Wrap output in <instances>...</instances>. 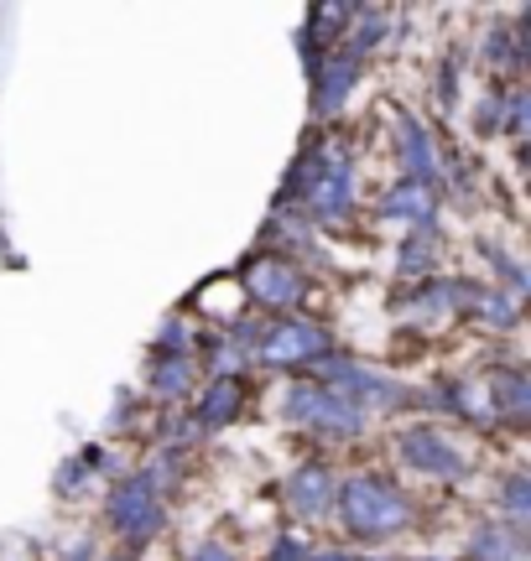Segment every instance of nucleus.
<instances>
[{"label": "nucleus", "mask_w": 531, "mask_h": 561, "mask_svg": "<svg viewBox=\"0 0 531 561\" xmlns=\"http://www.w3.org/2000/svg\"><path fill=\"white\" fill-rule=\"evenodd\" d=\"M334 500H339L349 536H360V541H386V536H396L411 520L407 494L386 479H349Z\"/></svg>", "instance_id": "nucleus-1"}, {"label": "nucleus", "mask_w": 531, "mask_h": 561, "mask_svg": "<svg viewBox=\"0 0 531 561\" xmlns=\"http://www.w3.org/2000/svg\"><path fill=\"white\" fill-rule=\"evenodd\" d=\"M282 198H303L313 219L339 224V219H349V208H354V167H349V157H339V151L303 157Z\"/></svg>", "instance_id": "nucleus-2"}, {"label": "nucleus", "mask_w": 531, "mask_h": 561, "mask_svg": "<svg viewBox=\"0 0 531 561\" xmlns=\"http://www.w3.org/2000/svg\"><path fill=\"white\" fill-rule=\"evenodd\" d=\"M282 416L307 421V426H318L324 437H354V432L365 426V411L349 405L344 396L328 390V385H292L282 396Z\"/></svg>", "instance_id": "nucleus-3"}, {"label": "nucleus", "mask_w": 531, "mask_h": 561, "mask_svg": "<svg viewBox=\"0 0 531 561\" xmlns=\"http://www.w3.org/2000/svg\"><path fill=\"white\" fill-rule=\"evenodd\" d=\"M110 520L125 541H146L162 525V504H157V473H136L110 494Z\"/></svg>", "instance_id": "nucleus-4"}, {"label": "nucleus", "mask_w": 531, "mask_h": 561, "mask_svg": "<svg viewBox=\"0 0 531 561\" xmlns=\"http://www.w3.org/2000/svg\"><path fill=\"white\" fill-rule=\"evenodd\" d=\"M402 458H407L417 473H432V479H464V473H470V458H464L438 426H407V432H402Z\"/></svg>", "instance_id": "nucleus-5"}, {"label": "nucleus", "mask_w": 531, "mask_h": 561, "mask_svg": "<svg viewBox=\"0 0 531 561\" xmlns=\"http://www.w3.org/2000/svg\"><path fill=\"white\" fill-rule=\"evenodd\" d=\"M328 333L313 328V322H282V328H266L261 333V359L266 364H307V359H324Z\"/></svg>", "instance_id": "nucleus-6"}, {"label": "nucleus", "mask_w": 531, "mask_h": 561, "mask_svg": "<svg viewBox=\"0 0 531 561\" xmlns=\"http://www.w3.org/2000/svg\"><path fill=\"white\" fill-rule=\"evenodd\" d=\"M354 79H360V58L354 53H324V62L313 68V115L328 121L349 100Z\"/></svg>", "instance_id": "nucleus-7"}, {"label": "nucleus", "mask_w": 531, "mask_h": 561, "mask_svg": "<svg viewBox=\"0 0 531 561\" xmlns=\"http://www.w3.org/2000/svg\"><path fill=\"white\" fill-rule=\"evenodd\" d=\"M334 473H328L324 462H307V468H297L292 479H286V504L297 510V515H307V520H318V515H328L334 510Z\"/></svg>", "instance_id": "nucleus-8"}, {"label": "nucleus", "mask_w": 531, "mask_h": 561, "mask_svg": "<svg viewBox=\"0 0 531 561\" xmlns=\"http://www.w3.org/2000/svg\"><path fill=\"white\" fill-rule=\"evenodd\" d=\"M250 297L266 301V307H292V301L303 297V280H297V271L282 261H261V265H250Z\"/></svg>", "instance_id": "nucleus-9"}, {"label": "nucleus", "mask_w": 531, "mask_h": 561, "mask_svg": "<svg viewBox=\"0 0 531 561\" xmlns=\"http://www.w3.org/2000/svg\"><path fill=\"white\" fill-rule=\"evenodd\" d=\"M402 151H407V167H411V187H428L438 178V167H432V140L428 130L417 121H402Z\"/></svg>", "instance_id": "nucleus-10"}, {"label": "nucleus", "mask_w": 531, "mask_h": 561, "mask_svg": "<svg viewBox=\"0 0 531 561\" xmlns=\"http://www.w3.org/2000/svg\"><path fill=\"white\" fill-rule=\"evenodd\" d=\"M235 411H240V385H235V380H214L204 390V401H199V426H208V432H214V426H225Z\"/></svg>", "instance_id": "nucleus-11"}, {"label": "nucleus", "mask_w": 531, "mask_h": 561, "mask_svg": "<svg viewBox=\"0 0 531 561\" xmlns=\"http://www.w3.org/2000/svg\"><path fill=\"white\" fill-rule=\"evenodd\" d=\"M386 214L391 219H407V224H432V203H428V193L422 187H396L386 198Z\"/></svg>", "instance_id": "nucleus-12"}, {"label": "nucleus", "mask_w": 531, "mask_h": 561, "mask_svg": "<svg viewBox=\"0 0 531 561\" xmlns=\"http://www.w3.org/2000/svg\"><path fill=\"white\" fill-rule=\"evenodd\" d=\"M470 551H474V561H521V536H500V530H474Z\"/></svg>", "instance_id": "nucleus-13"}, {"label": "nucleus", "mask_w": 531, "mask_h": 561, "mask_svg": "<svg viewBox=\"0 0 531 561\" xmlns=\"http://www.w3.org/2000/svg\"><path fill=\"white\" fill-rule=\"evenodd\" d=\"M490 396H500V405H506L511 416H527V375H521V369H506V375L490 385Z\"/></svg>", "instance_id": "nucleus-14"}, {"label": "nucleus", "mask_w": 531, "mask_h": 561, "mask_svg": "<svg viewBox=\"0 0 531 561\" xmlns=\"http://www.w3.org/2000/svg\"><path fill=\"white\" fill-rule=\"evenodd\" d=\"M188 380H193L188 359H162V369H151V390H157V396H183Z\"/></svg>", "instance_id": "nucleus-15"}, {"label": "nucleus", "mask_w": 531, "mask_h": 561, "mask_svg": "<svg viewBox=\"0 0 531 561\" xmlns=\"http://www.w3.org/2000/svg\"><path fill=\"white\" fill-rule=\"evenodd\" d=\"M432 255H438V250H432L428 234H407V244H402V265H407V271H428Z\"/></svg>", "instance_id": "nucleus-16"}, {"label": "nucleus", "mask_w": 531, "mask_h": 561, "mask_svg": "<svg viewBox=\"0 0 531 561\" xmlns=\"http://www.w3.org/2000/svg\"><path fill=\"white\" fill-rule=\"evenodd\" d=\"M506 510H511L516 520H521V515H527V510H531V483L521 479V473H516V479L506 483Z\"/></svg>", "instance_id": "nucleus-17"}, {"label": "nucleus", "mask_w": 531, "mask_h": 561, "mask_svg": "<svg viewBox=\"0 0 531 561\" xmlns=\"http://www.w3.org/2000/svg\"><path fill=\"white\" fill-rule=\"evenodd\" d=\"M157 348H162V354H183V348H188V328H183V322H167V333H162V343H157Z\"/></svg>", "instance_id": "nucleus-18"}, {"label": "nucleus", "mask_w": 531, "mask_h": 561, "mask_svg": "<svg viewBox=\"0 0 531 561\" xmlns=\"http://www.w3.org/2000/svg\"><path fill=\"white\" fill-rule=\"evenodd\" d=\"M271 561H307V551L297 541H282L276 551H271Z\"/></svg>", "instance_id": "nucleus-19"}, {"label": "nucleus", "mask_w": 531, "mask_h": 561, "mask_svg": "<svg viewBox=\"0 0 531 561\" xmlns=\"http://www.w3.org/2000/svg\"><path fill=\"white\" fill-rule=\"evenodd\" d=\"M193 561H235V557H229L225 546H204V551H199V557H193Z\"/></svg>", "instance_id": "nucleus-20"}, {"label": "nucleus", "mask_w": 531, "mask_h": 561, "mask_svg": "<svg viewBox=\"0 0 531 561\" xmlns=\"http://www.w3.org/2000/svg\"><path fill=\"white\" fill-rule=\"evenodd\" d=\"M307 561H354V557H344V551H324V557H307Z\"/></svg>", "instance_id": "nucleus-21"}, {"label": "nucleus", "mask_w": 531, "mask_h": 561, "mask_svg": "<svg viewBox=\"0 0 531 561\" xmlns=\"http://www.w3.org/2000/svg\"><path fill=\"white\" fill-rule=\"evenodd\" d=\"M417 561H438V557H417Z\"/></svg>", "instance_id": "nucleus-22"}]
</instances>
